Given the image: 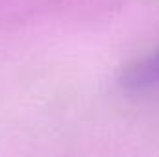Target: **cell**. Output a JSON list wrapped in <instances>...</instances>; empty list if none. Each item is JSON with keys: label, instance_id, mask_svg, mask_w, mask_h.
<instances>
[{"label": "cell", "instance_id": "1", "mask_svg": "<svg viewBox=\"0 0 159 157\" xmlns=\"http://www.w3.org/2000/svg\"><path fill=\"white\" fill-rule=\"evenodd\" d=\"M156 83H159V50L129 67L122 78V85L129 91L148 89Z\"/></svg>", "mask_w": 159, "mask_h": 157}]
</instances>
